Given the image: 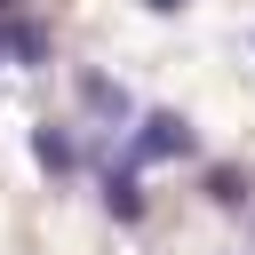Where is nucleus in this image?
Listing matches in <instances>:
<instances>
[{"mask_svg":"<svg viewBox=\"0 0 255 255\" xmlns=\"http://www.w3.org/2000/svg\"><path fill=\"white\" fill-rule=\"evenodd\" d=\"M191 143H199V135H191L183 112H143L135 135H128V159H135V167H159V159H191Z\"/></svg>","mask_w":255,"mask_h":255,"instance_id":"obj_1","label":"nucleus"},{"mask_svg":"<svg viewBox=\"0 0 255 255\" xmlns=\"http://www.w3.org/2000/svg\"><path fill=\"white\" fill-rule=\"evenodd\" d=\"M72 96H80V112H96L104 128H120V120H135V96L112 80V72H96V64H80L72 72Z\"/></svg>","mask_w":255,"mask_h":255,"instance_id":"obj_2","label":"nucleus"},{"mask_svg":"<svg viewBox=\"0 0 255 255\" xmlns=\"http://www.w3.org/2000/svg\"><path fill=\"white\" fill-rule=\"evenodd\" d=\"M32 159H40V175H56V183H64V175H80V159H88V151H80V135H72V128L40 120V128H32Z\"/></svg>","mask_w":255,"mask_h":255,"instance_id":"obj_3","label":"nucleus"},{"mask_svg":"<svg viewBox=\"0 0 255 255\" xmlns=\"http://www.w3.org/2000/svg\"><path fill=\"white\" fill-rule=\"evenodd\" d=\"M104 215L112 223H143V175H135V159L104 167Z\"/></svg>","mask_w":255,"mask_h":255,"instance_id":"obj_4","label":"nucleus"},{"mask_svg":"<svg viewBox=\"0 0 255 255\" xmlns=\"http://www.w3.org/2000/svg\"><path fill=\"white\" fill-rule=\"evenodd\" d=\"M8 64H24V72H32V64H48V24H40V16H24V8H16V48H8Z\"/></svg>","mask_w":255,"mask_h":255,"instance_id":"obj_5","label":"nucleus"},{"mask_svg":"<svg viewBox=\"0 0 255 255\" xmlns=\"http://www.w3.org/2000/svg\"><path fill=\"white\" fill-rule=\"evenodd\" d=\"M207 199L239 215V207H247V167H207Z\"/></svg>","mask_w":255,"mask_h":255,"instance_id":"obj_6","label":"nucleus"},{"mask_svg":"<svg viewBox=\"0 0 255 255\" xmlns=\"http://www.w3.org/2000/svg\"><path fill=\"white\" fill-rule=\"evenodd\" d=\"M143 8H151V16H183L191 0H143Z\"/></svg>","mask_w":255,"mask_h":255,"instance_id":"obj_7","label":"nucleus"},{"mask_svg":"<svg viewBox=\"0 0 255 255\" xmlns=\"http://www.w3.org/2000/svg\"><path fill=\"white\" fill-rule=\"evenodd\" d=\"M8 48H16V16H0V64H8Z\"/></svg>","mask_w":255,"mask_h":255,"instance_id":"obj_8","label":"nucleus"},{"mask_svg":"<svg viewBox=\"0 0 255 255\" xmlns=\"http://www.w3.org/2000/svg\"><path fill=\"white\" fill-rule=\"evenodd\" d=\"M16 8H24V0H0V16H16Z\"/></svg>","mask_w":255,"mask_h":255,"instance_id":"obj_9","label":"nucleus"}]
</instances>
